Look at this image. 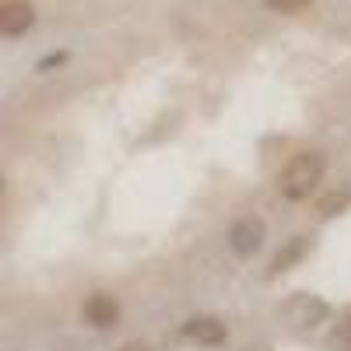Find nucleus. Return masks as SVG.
Segmentation results:
<instances>
[{"instance_id": "obj_5", "label": "nucleus", "mask_w": 351, "mask_h": 351, "mask_svg": "<svg viewBox=\"0 0 351 351\" xmlns=\"http://www.w3.org/2000/svg\"><path fill=\"white\" fill-rule=\"evenodd\" d=\"M225 334H228L225 324L215 319V316H197V319H190V324H183V337L197 348H215V344L225 341Z\"/></svg>"}, {"instance_id": "obj_6", "label": "nucleus", "mask_w": 351, "mask_h": 351, "mask_svg": "<svg viewBox=\"0 0 351 351\" xmlns=\"http://www.w3.org/2000/svg\"><path fill=\"white\" fill-rule=\"evenodd\" d=\"M84 319L92 327H116V319H120V302L106 291H95V295L84 299Z\"/></svg>"}, {"instance_id": "obj_4", "label": "nucleus", "mask_w": 351, "mask_h": 351, "mask_svg": "<svg viewBox=\"0 0 351 351\" xmlns=\"http://www.w3.org/2000/svg\"><path fill=\"white\" fill-rule=\"evenodd\" d=\"M32 21H36V11L28 0H0V36L18 39L32 28Z\"/></svg>"}, {"instance_id": "obj_8", "label": "nucleus", "mask_w": 351, "mask_h": 351, "mask_svg": "<svg viewBox=\"0 0 351 351\" xmlns=\"http://www.w3.org/2000/svg\"><path fill=\"white\" fill-rule=\"evenodd\" d=\"M263 4H271V8L281 11V14H299V11L309 8V0H263Z\"/></svg>"}, {"instance_id": "obj_3", "label": "nucleus", "mask_w": 351, "mask_h": 351, "mask_svg": "<svg viewBox=\"0 0 351 351\" xmlns=\"http://www.w3.org/2000/svg\"><path fill=\"white\" fill-rule=\"evenodd\" d=\"M263 243H267V225H263L256 215H243L232 221L228 228V246L236 256H256L263 250Z\"/></svg>"}, {"instance_id": "obj_9", "label": "nucleus", "mask_w": 351, "mask_h": 351, "mask_svg": "<svg viewBox=\"0 0 351 351\" xmlns=\"http://www.w3.org/2000/svg\"><path fill=\"white\" fill-rule=\"evenodd\" d=\"M337 337H341V348H344V351H351V316L337 327Z\"/></svg>"}, {"instance_id": "obj_7", "label": "nucleus", "mask_w": 351, "mask_h": 351, "mask_svg": "<svg viewBox=\"0 0 351 351\" xmlns=\"http://www.w3.org/2000/svg\"><path fill=\"white\" fill-rule=\"evenodd\" d=\"M306 250H309V239L295 236V239H291V243H288V246L274 256V267H271V271H288L295 260H302V256H306Z\"/></svg>"}, {"instance_id": "obj_1", "label": "nucleus", "mask_w": 351, "mask_h": 351, "mask_svg": "<svg viewBox=\"0 0 351 351\" xmlns=\"http://www.w3.org/2000/svg\"><path fill=\"white\" fill-rule=\"evenodd\" d=\"M324 172H327V162L319 152H299L291 155L288 165L281 169L278 176V190L288 197V200H306L319 190V183H324Z\"/></svg>"}, {"instance_id": "obj_2", "label": "nucleus", "mask_w": 351, "mask_h": 351, "mask_svg": "<svg viewBox=\"0 0 351 351\" xmlns=\"http://www.w3.org/2000/svg\"><path fill=\"white\" fill-rule=\"evenodd\" d=\"M327 316H330L327 302L319 295H309V291H299V295L285 299L281 306V319L291 330H316L319 324H327Z\"/></svg>"}, {"instance_id": "obj_10", "label": "nucleus", "mask_w": 351, "mask_h": 351, "mask_svg": "<svg viewBox=\"0 0 351 351\" xmlns=\"http://www.w3.org/2000/svg\"><path fill=\"white\" fill-rule=\"evenodd\" d=\"M123 351H152V348H148V344H127Z\"/></svg>"}]
</instances>
